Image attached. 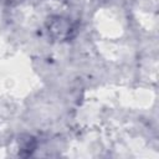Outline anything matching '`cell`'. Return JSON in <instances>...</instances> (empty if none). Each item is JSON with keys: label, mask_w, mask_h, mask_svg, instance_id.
<instances>
[{"label": "cell", "mask_w": 159, "mask_h": 159, "mask_svg": "<svg viewBox=\"0 0 159 159\" xmlns=\"http://www.w3.org/2000/svg\"><path fill=\"white\" fill-rule=\"evenodd\" d=\"M36 148V142L32 137L27 135L25 139H20V149H19V155L21 157H27L31 155L32 152Z\"/></svg>", "instance_id": "7a4b0ae2"}, {"label": "cell", "mask_w": 159, "mask_h": 159, "mask_svg": "<svg viewBox=\"0 0 159 159\" xmlns=\"http://www.w3.org/2000/svg\"><path fill=\"white\" fill-rule=\"evenodd\" d=\"M46 29L48 36L56 41H68L73 39L77 34V25L66 16L55 15L47 19Z\"/></svg>", "instance_id": "6da1fadb"}, {"label": "cell", "mask_w": 159, "mask_h": 159, "mask_svg": "<svg viewBox=\"0 0 159 159\" xmlns=\"http://www.w3.org/2000/svg\"><path fill=\"white\" fill-rule=\"evenodd\" d=\"M2 1L9 2V4H12V2H17V1H20V0H2Z\"/></svg>", "instance_id": "3957f363"}]
</instances>
